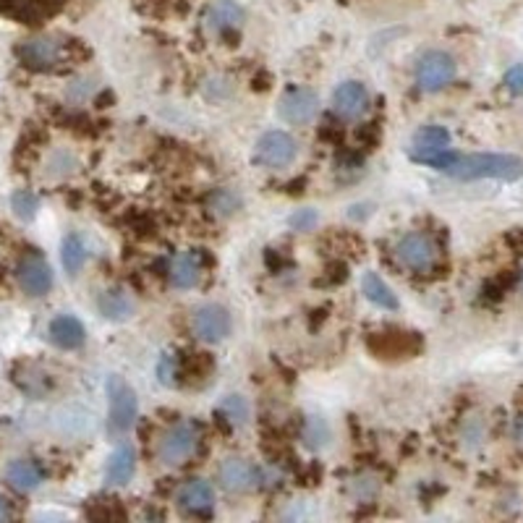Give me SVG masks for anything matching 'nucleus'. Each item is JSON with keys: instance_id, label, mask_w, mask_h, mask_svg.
Instances as JSON below:
<instances>
[{"instance_id": "1", "label": "nucleus", "mask_w": 523, "mask_h": 523, "mask_svg": "<svg viewBox=\"0 0 523 523\" xmlns=\"http://www.w3.org/2000/svg\"><path fill=\"white\" fill-rule=\"evenodd\" d=\"M445 173L460 181H477V178H500V181H516L523 175V160L516 155H458L445 168Z\"/></svg>"}, {"instance_id": "2", "label": "nucleus", "mask_w": 523, "mask_h": 523, "mask_svg": "<svg viewBox=\"0 0 523 523\" xmlns=\"http://www.w3.org/2000/svg\"><path fill=\"white\" fill-rule=\"evenodd\" d=\"M199 440H202V429L194 421L173 424L157 443V458L165 466H181V463H186L191 455L197 453Z\"/></svg>"}, {"instance_id": "3", "label": "nucleus", "mask_w": 523, "mask_h": 523, "mask_svg": "<svg viewBox=\"0 0 523 523\" xmlns=\"http://www.w3.org/2000/svg\"><path fill=\"white\" fill-rule=\"evenodd\" d=\"M16 58L32 71H53L63 61V42L58 37L42 35L16 45Z\"/></svg>"}, {"instance_id": "4", "label": "nucleus", "mask_w": 523, "mask_h": 523, "mask_svg": "<svg viewBox=\"0 0 523 523\" xmlns=\"http://www.w3.org/2000/svg\"><path fill=\"white\" fill-rule=\"evenodd\" d=\"M455 79V61L443 50H429L418 58L417 84L424 92H440Z\"/></svg>"}, {"instance_id": "5", "label": "nucleus", "mask_w": 523, "mask_h": 523, "mask_svg": "<svg viewBox=\"0 0 523 523\" xmlns=\"http://www.w3.org/2000/svg\"><path fill=\"white\" fill-rule=\"evenodd\" d=\"M296 139L285 131H267L265 137H259L254 147V163H259L262 168L278 171L293 163L296 157Z\"/></svg>"}, {"instance_id": "6", "label": "nucleus", "mask_w": 523, "mask_h": 523, "mask_svg": "<svg viewBox=\"0 0 523 523\" xmlns=\"http://www.w3.org/2000/svg\"><path fill=\"white\" fill-rule=\"evenodd\" d=\"M107 395H110V429L115 434H123L137 421V395L121 377L107 380Z\"/></svg>"}, {"instance_id": "7", "label": "nucleus", "mask_w": 523, "mask_h": 523, "mask_svg": "<svg viewBox=\"0 0 523 523\" xmlns=\"http://www.w3.org/2000/svg\"><path fill=\"white\" fill-rule=\"evenodd\" d=\"M395 257L403 267L414 270V273H426L434 267V259H437V249L432 244L429 236L424 233H409L403 236L398 246H395Z\"/></svg>"}, {"instance_id": "8", "label": "nucleus", "mask_w": 523, "mask_h": 523, "mask_svg": "<svg viewBox=\"0 0 523 523\" xmlns=\"http://www.w3.org/2000/svg\"><path fill=\"white\" fill-rule=\"evenodd\" d=\"M316 110H319L316 95H314L312 89H304V87L291 89L278 105L280 118H283L285 123H293V126H307V123H312L314 118H316Z\"/></svg>"}, {"instance_id": "9", "label": "nucleus", "mask_w": 523, "mask_h": 523, "mask_svg": "<svg viewBox=\"0 0 523 523\" xmlns=\"http://www.w3.org/2000/svg\"><path fill=\"white\" fill-rule=\"evenodd\" d=\"M217 482L225 492H249L262 482V474L244 458H225L217 471Z\"/></svg>"}, {"instance_id": "10", "label": "nucleus", "mask_w": 523, "mask_h": 523, "mask_svg": "<svg viewBox=\"0 0 523 523\" xmlns=\"http://www.w3.org/2000/svg\"><path fill=\"white\" fill-rule=\"evenodd\" d=\"M194 333L197 338L207 341V343H217L225 341L231 335V314L220 304H207L199 312L194 314Z\"/></svg>"}, {"instance_id": "11", "label": "nucleus", "mask_w": 523, "mask_h": 523, "mask_svg": "<svg viewBox=\"0 0 523 523\" xmlns=\"http://www.w3.org/2000/svg\"><path fill=\"white\" fill-rule=\"evenodd\" d=\"M369 107V95L361 81H346L333 95V110L343 121H359Z\"/></svg>"}, {"instance_id": "12", "label": "nucleus", "mask_w": 523, "mask_h": 523, "mask_svg": "<svg viewBox=\"0 0 523 523\" xmlns=\"http://www.w3.org/2000/svg\"><path fill=\"white\" fill-rule=\"evenodd\" d=\"M19 285L27 296H45L53 288V270L42 257H27L19 265Z\"/></svg>"}, {"instance_id": "13", "label": "nucleus", "mask_w": 523, "mask_h": 523, "mask_svg": "<svg viewBox=\"0 0 523 523\" xmlns=\"http://www.w3.org/2000/svg\"><path fill=\"white\" fill-rule=\"evenodd\" d=\"M246 13L244 8L233 0H217L212 3L205 13V27L209 32L220 35V32H228V30H239L244 24Z\"/></svg>"}, {"instance_id": "14", "label": "nucleus", "mask_w": 523, "mask_h": 523, "mask_svg": "<svg viewBox=\"0 0 523 523\" xmlns=\"http://www.w3.org/2000/svg\"><path fill=\"white\" fill-rule=\"evenodd\" d=\"M47 338H50V343H53V346H58V349L73 350L84 343L87 330H84V325H81L76 316H71V314H61V316H55V319L50 322V327H47Z\"/></svg>"}, {"instance_id": "15", "label": "nucleus", "mask_w": 523, "mask_h": 523, "mask_svg": "<svg viewBox=\"0 0 523 523\" xmlns=\"http://www.w3.org/2000/svg\"><path fill=\"white\" fill-rule=\"evenodd\" d=\"M61 0H0V13L13 16L19 21L37 24L39 19L55 13Z\"/></svg>"}, {"instance_id": "16", "label": "nucleus", "mask_w": 523, "mask_h": 523, "mask_svg": "<svg viewBox=\"0 0 523 523\" xmlns=\"http://www.w3.org/2000/svg\"><path fill=\"white\" fill-rule=\"evenodd\" d=\"M5 482L16 492H32L42 485V468L30 458H16L5 466Z\"/></svg>"}, {"instance_id": "17", "label": "nucleus", "mask_w": 523, "mask_h": 523, "mask_svg": "<svg viewBox=\"0 0 523 523\" xmlns=\"http://www.w3.org/2000/svg\"><path fill=\"white\" fill-rule=\"evenodd\" d=\"M199 275H202V265H199V257L194 254H175L168 265V280L173 288H194L199 283Z\"/></svg>"}, {"instance_id": "18", "label": "nucleus", "mask_w": 523, "mask_h": 523, "mask_svg": "<svg viewBox=\"0 0 523 523\" xmlns=\"http://www.w3.org/2000/svg\"><path fill=\"white\" fill-rule=\"evenodd\" d=\"M134 471H137V453H134V448L121 445L115 453L110 455V460H107L105 479H107V485H118L121 487V485L131 482Z\"/></svg>"}, {"instance_id": "19", "label": "nucleus", "mask_w": 523, "mask_h": 523, "mask_svg": "<svg viewBox=\"0 0 523 523\" xmlns=\"http://www.w3.org/2000/svg\"><path fill=\"white\" fill-rule=\"evenodd\" d=\"M212 497H215V492L209 487V482H205V479H191V482H186L181 487V492H178V505L186 513H205L209 505H212Z\"/></svg>"}, {"instance_id": "20", "label": "nucleus", "mask_w": 523, "mask_h": 523, "mask_svg": "<svg viewBox=\"0 0 523 523\" xmlns=\"http://www.w3.org/2000/svg\"><path fill=\"white\" fill-rule=\"evenodd\" d=\"M97 307H100L103 316L113 319V322L129 319L134 314V301H131V296L123 288H107V291H103Z\"/></svg>"}, {"instance_id": "21", "label": "nucleus", "mask_w": 523, "mask_h": 523, "mask_svg": "<svg viewBox=\"0 0 523 523\" xmlns=\"http://www.w3.org/2000/svg\"><path fill=\"white\" fill-rule=\"evenodd\" d=\"M451 144V134L448 129L443 126H424L414 134V147H411V157L418 155H432V152H440V149H448Z\"/></svg>"}, {"instance_id": "22", "label": "nucleus", "mask_w": 523, "mask_h": 523, "mask_svg": "<svg viewBox=\"0 0 523 523\" xmlns=\"http://www.w3.org/2000/svg\"><path fill=\"white\" fill-rule=\"evenodd\" d=\"M361 291H364V296H367L375 307L387 309V312H395V309H398L395 293L390 291V285H387L377 273H367V275L361 278Z\"/></svg>"}, {"instance_id": "23", "label": "nucleus", "mask_w": 523, "mask_h": 523, "mask_svg": "<svg viewBox=\"0 0 523 523\" xmlns=\"http://www.w3.org/2000/svg\"><path fill=\"white\" fill-rule=\"evenodd\" d=\"M61 259H63V267H66V273H69V275H76V273L84 267V262H87V246H84V241H81V236L69 233V236L63 239V246H61Z\"/></svg>"}, {"instance_id": "24", "label": "nucleus", "mask_w": 523, "mask_h": 523, "mask_svg": "<svg viewBox=\"0 0 523 523\" xmlns=\"http://www.w3.org/2000/svg\"><path fill=\"white\" fill-rule=\"evenodd\" d=\"M11 207H13L19 220H35L37 209H39V199H37L32 191L21 189V191H16L11 197Z\"/></svg>"}, {"instance_id": "25", "label": "nucleus", "mask_w": 523, "mask_h": 523, "mask_svg": "<svg viewBox=\"0 0 523 523\" xmlns=\"http://www.w3.org/2000/svg\"><path fill=\"white\" fill-rule=\"evenodd\" d=\"M304 440H307V445H309V448H322V445L330 440V429H327V424L316 417L309 418L307 432H304Z\"/></svg>"}, {"instance_id": "26", "label": "nucleus", "mask_w": 523, "mask_h": 523, "mask_svg": "<svg viewBox=\"0 0 523 523\" xmlns=\"http://www.w3.org/2000/svg\"><path fill=\"white\" fill-rule=\"evenodd\" d=\"M223 414L231 418L233 424H244L249 418V403H246L241 395H231L223 401Z\"/></svg>"}, {"instance_id": "27", "label": "nucleus", "mask_w": 523, "mask_h": 523, "mask_svg": "<svg viewBox=\"0 0 523 523\" xmlns=\"http://www.w3.org/2000/svg\"><path fill=\"white\" fill-rule=\"evenodd\" d=\"M209 207H212V215L225 217V215H231L233 209L239 207V199H236L231 191H217V194L209 199Z\"/></svg>"}, {"instance_id": "28", "label": "nucleus", "mask_w": 523, "mask_h": 523, "mask_svg": "<svg viewBox=\"0 0 523 523\" xmlns=\"http://www.w3.org/2000/svg\"><path fill=\"white\" fill-rule=\"evenodd\" d=\"M316 212L314 209H299V212H293L291 215V220H288V225L293 228V231H312L314 225H316Z\"/></svg>"}, {"instance_id": "29", "label": "nucleus", "mask_w": 523, "mask_h": 523, "mask_svg": "<svg viewBox=\"0 0 523 523\" xmlns=\"http://www.w3.org/2000/svg\"><path fill=\"white\" fill-rule=\"evenodd\" d=\"M505 87H508L516 97H523V63L513 66V69L505 73Z\"/></svg>"}, {"instance_id": "30", "label": "nucleus", "mask_w": 523, "mask_h": 523, "mask_svg": "<svg viewBox=\"0 0 523 523\" xmlns=\"http://www.w3.org/2000/svg\"><path fill=\"white\" fill-rule=\"evenodd\" d=\"M160 377H163V383H165V384H171L175 380L173 356H165V359L160 361Z\"/></svg>"}, {"instance_id": "31", "label": "nucleus", "mask_w": 523, "mask_h": 523, "mask_svg": "<svg viewBox=\"0 0 523 523\" xmlns=\"http://www.w3.org/2000/svg\"><path fill=\"white\" fill-rule=\"evenodd\" d=\"M11 519V508H8V502L0 497V521H8Z\"/></svg>"}, {"instance_id": "32", "label": "nucleus", "mask_w": 523, "mask_h": 523, "mask_svg": "<svg viewBox=\"0 0 523 523\" xmlns=\"http://www.w3.org/2000/svg\"><path fill=\"white\" fill-rule=\"evenodd\" d=\"M516 440L523 445V417L516 421Z\"/></svg>"}, {"instance_id": "33", "label": "nucleus", "mask_w": 523, "mask_h": 523, "mask_svg": "<svg viewBox=\"0 0 523 523\" xmlns=\"http://www.w3.org/2000/svg\"><path fill=\"white\" fill-rule=\"evenodd\" d=\"M521 288H523V273H521Z\"/></svg>"}]
</instances>
